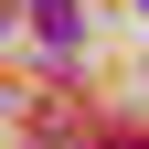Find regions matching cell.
Listing matches in <instances>:
<instances>
[{"label":"cell","mask_w":149,"mask_h":149,"mask_svg":"<svg viewBox=\"0 0 149 149\" xmlns=\"http://www.w3.org/2000/svg\"><path fill=\"white\" fill-rule=\"evenodd\" d=\"M32 32H43V53H74L85 43V11L74 0H32Z\"/></svg>","instance_id":"obj_1"},{"label":"cell","mask_w":149,"mask_h":149,"mask_svg":"<svg viewBox=\"0 0 149 149\" xmlns=\"http://www.w3.org/2000/svg\"><path fill=\"white\" fill-rule=\"evenodd\" d=\"M139 11H149V0H139Z\"/></svg>","instance_id":"obj_2"}]
</instances>
